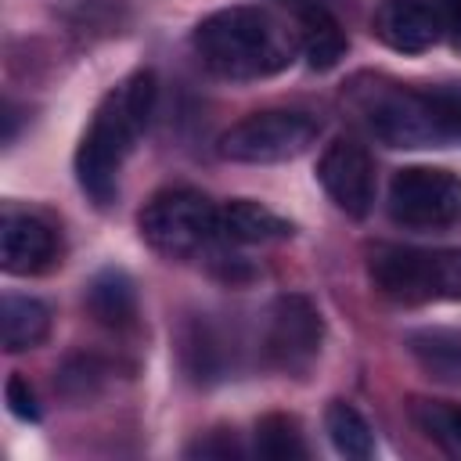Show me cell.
Instances as JSON below:
<instances>
[{
  "label": "cell",
  "mask_w": 461,
  "mask_h": 461,
  "mask_svg": "<svg viewBox=\"0 0 461 461\" xmlns=\"http://www.w3.org/2000/svg\"><path fill=\"white\" fill-rule=\"evenodd\" d=\"M4 396H7V407H11L14 418L40 421V400H36V393H32V385H29L25 375H11L7 385H4Z\"/></svg>",
  "instance_id": "obj_24"
},
{
  "label": "cell",
  "mask_w": 461,
  "mask_h": 461,
  "mask_svg": "<svg viewBox=\"0 0 461 461\" xmlns=\"http://www.w3.org/2000/svg\"><path fill=\"white\" fill-rule=\"evenodd\" d=\"M137 137H140V126L126 112L122 90H112L97 104V112H94V119H90V126H86V133L76 148V180H79L83 194L94 205L104 209V205L115 202L119 169H122L126 155L133 151Z\"/></svg>",
  "instance_id": "obj_4"
},
{
  "label": "cell",
  "mask_w": 461,
  "mask_h": 461,
  "mask_svg": "<svg viewBox=\"0 0 461 461\" xmlns=\"http://www.w3.org/2000/svg\"><path fill=\"white\" fill-rule=\"evenodd\" d=\"M321 342H324V321H321V310L313 306V299H306L299 292L277 295L270 306L267 339H263L267 360L277 371L303 378L317 364Z\"/></svg>",
  "instance_id": "obj_8"
},
{
  "label": "cell",
  "mask_w": 461,
  "mask_h": 461,
  "mask_svg": "<svg viewBox=\"0 0 461 461\" xmlns=\"http://www.w3.org/2000/svg\"><path fill=\"white\" fill-rule=\"evenodd\" d=\"M346 32L328 4H299V50L313 72H328L346 58Z\"/></svg>",
  "instance_id": "obj_14"
},
{
  "label": "cell",
  "mask_w": 461,
  "mask_h": 461,
  "mask_svg": "<svg viewBox=\"0 0 461 461\" xmlns=\"http://www.w3.org/2000/svg\"><path fill=\"white\" fill-rule=\"evenodd\" d=\"M436 4H439V18H443V36L461 54V0H436Z\"/></svg>",
  "instance_id": "obj_26"
},
{
  "label": "cell",
  "mask_w": 461,
  "mask_h": 461,
  "mask_svg": "<svg viewBox=\"0 0 461 461\" xmlns=\"http://www.w3.org/2000/svg\"><path fill=\"white\" fill-rule=\"evenodd\" d=\"M191 457H241V447L234 443V436L223 432H209L205 439H198L194 447H187Z\"/></svg>",
  "instance_id": "obj_25"
},
{
  "label": "cell",
  "mask_w": 461,
  "mask_h": 461,
  "mask_svg": "<svg viewBox=\"0 0 461 461\" xmlns=\"http://www.w3.org/2000/svg\"><path fill=\"white\" fill-rule=\"evenodd\" d=\"M252 450L263 461H303V457H310L303 429H299V421L292 414H263L256 421Z\"/></svg>",
  "instance_id": "obj_18"
},
{
  "label": "cell",
  "mask_w": 461,
  "mask_h": 461,
  "mask_svg": "<svg viewBox=\"0 0 461 461\" xmlns=\"http://www.w3.org/2000/svg\"><path fill=\"white\" fill-rule=\"evenodd\" d=\"M0 321H4V349L7 353L36 349L50 335V306L32 295H4Z\"/></svg>",
  "instance_id": "obj_16"
},
{
  "label": "cell",
  "mask_w": 461,
  "mask_h": 461,
  "mask_svg": "<svg viewBox=\"0 0 461 461\" xmlns=\"http://www.w3.org/2000/svg\"><path fill=\"white\" fill-rule=\"evenodd\" d=\"M375 288L396 303L461 299V249L375 245L367 256Z\"/></svg>",
  "instance_id": "obj_2"
},
{
  "label": "cell",
  "mask_w": 461,
  "mask_h": 461,
  "mask_svg": "<svg viewBox=\"0 0 461 461\" xmlns=\"http://www.w3.org/2000/svg\"><path fill=\"white\" fill-rule=\"evenodd\" d=\"M411 421L421 429L425 439H432L439 450L461 457V403L447 400H414Z\"/></svg>",
  "instance_id": "obj_19"
},
{
  "label": "cell",
  "mask_w": 461,
  "mask_h": 461,
  "mask_svg": "<svg viewBox=\"0 0 461 461\" xmlns=\"http://www.w3.org/2000/svg\"><path fill=\"white\" fill-rule=\"evenodd\" d=\"M349 101L360 112L364 126L389 148H439L447 144L436 112L425 90H407L382 79H357Z\"/></svg>",
  "instance_id": "obj_3"
},
{
  "label": "cell",
  "mask_w": 461,
  "mask_h": 461,
  "mask_svg": "<svg viewBox=\"0 0 461 461\" xmlns=\"http://www.w3.org/2000/svg\"><path fill=\"white\" fill-rule=\"evenodd\" d=\"M317 180L328 198L353 220H364L375 205V162L357 140H331L317 162Z\"/></svg>",
  "instance_id": "obj_9"
},
{
  "label": "cell",
  "mask_w": 461,
  "mask_h": 461,
  "mask_svg": "<svg viewBox=\"0 0 461 461\" xmlns=\"http://www.w3.org/2000/svg\"><path fill=\"white\" fill-rule=\"evenodd\" d=\"M220 238L234 245H270L292 238V223L252 198H230L220 205Z\"/></svg>",
  "instance_id": "obj_13"
},
{
  "label": "cell",
  "mask_w": 461,
  "mask_h": 461,
  "mask_svg": "<svg viewBox=\"0 0 461 461\" xmlns=\"http://www.w3.org/2000/svg\"><path fill=\"white\" fill-rule=\"evenodd\" d=\"M429 104L436 112V122L447 140H461V83H443L429 86Z\"/></svg>",
  "instance_id": "obj_23"
},
{
  "label": "cell",
  "mask_w": 461,
  "mask_h": 461,
  "mask_svg": "<svg viewBox=\"0 0 461 461\" xmlns=\"http://www.w3.org/2000/svg\"><path fill=\"white\" fill-rule=\"evenodd\" d=\"M191 43L212 76L234 83L277 76L295 61L299 50V36L256 4H234L205 14L194 25Z\"/></svg>",
  "instance_id": "obj_1"
},
{
  "label": "cell",
  "mask_w": 461,
  "mask_h": 461,
  "mask_svg": "<svg viewBox=\"0 0 461 461\" xmlns=\"http://www.w3.org/2000/svg\"><path fill=\"white\" fill-rule=\"evenodd\" d=\"M86 310L101 328L126 331L137 324V288L133 277L119 267H104L86 285Z\"/></svg>",
  "instance_id": "obj_12"
},
{
  "label": "cell",
  "mask_w": 461,
  "mask_h": 461,
  "mask_svg": "<svg viewBox=\"0 0 461 461\" xmlns=\"http://www.w3.org/2000/svg\"><path fill=\"white\" fill-rule=\"evenodd\" d=\"M324 432H328L331 447L342 457L367 461L375 454V432H371L367 418L353 403H346V400H331L328 403V411H324Z\"/></svg>",
  "instance_id": "obj_17"
},
{
  "label": "cell",
  "mask_w": 461,
  "mask_h": 461,
  "mask_svg": "<svg viewBox=\"0 0 461 461\" xmlns=\"http://www.w3.org/2000/svg\"><path fill=\"white\" fill-rule=\"evenodd\" d=\"M104 375H108V367H104L97 357L76 353V357H68V360L58 367V382H54V385H58V393H61L65 400L86 403V400H94V396L101 393Z\"/></svg>",
  "instance_id": "obj_20"
},
{
  "label": "cell",
  "mask_w": 461,
  "mask_h": 461,
  "mask_svg": "<svg viewBox=\"0 0 461 461\" xmlns=\"http://www.w3.org/2000/svg\"><path fill=\"white\" fill-rule=\"evenodd\" d=\"M389 216L407 230L461 227V176L436 166H403L389 180Z\"/></svg>",
  "instance_id": "obj_7"
},
{
  "label": "cell",
  "mask_w": 461,
  "mask_h": 461,
  "mask_svg": "<svg viewBox=\"0 0 461 461\" xmlns=\"http://www.w3.org/2000/svg\"><path fill=\"white\" fill-rule=\"evenodd\" d=\"M137 227L158 256L191 259L220 238V205L194 187H166L144 202Z\"/></svg>",
  "instance_id": "obj_5"
},
{
  "label": "cell",
  "mask_w": 461,
  "mask_h": 461,
  "mask_svg": "<svg viewBox=\"0 0 461 461\" xmlns=\"http://www.w3.org/2000/svg\"><path fill=\"white\" fill-rule=\"evenodd\" d=\"M184 360H187V371L194 378H205V382L220 378V371H223V346H220V339L212 335L209 324L194 321L187 328V335H184Z\"/></svg>",
  "instance_id": "obj_21"
},
{
  "label": "cell",
  "mask_w": 461,
  "mask_h": 461,
  "mask_svg": "<svg viewBox=\"0 0 461 461\" xmlns=\"http://www.w3.org/2000/svg\"><path fill=\"white\" fill-rule=\"evenodd\" d=\"M321 137V119L303 108H263L245 119H238L230 130L220 133L216 151L227 162H249V166H270L288 162L310 151Z\"/></svg>",
  "instance_id": "obj_6"
},
{
  "label": "cell",
  "mask_w": 461,
  "mask_h": 461,
  "mask_svg": "<svg viewBox=\"0 0 461 461\" xmlns=\"http://www.w3.org/2000/svg\"><path fill=\"white\" fill-rule=\"evenodd\" d=\"M407 353L429 378L461 385V328H418L407 335Z\"/></svg>",
  "instance_id": "obj_15"
},
{
  "label": "cell",
  "mask_w": 461,
  "mask_h": 461,
  "mask_svg": "<svg viewBox=\"0 0 461 461\" xmlns=\"http://www.w3.org/2000/svg\"><path fill=\"white\" fill-rule=\"evenodd\" d=\"M119 90H122L126 112H130L133 122L144 130L148 119H151V112H155V94H158V86H155V72H151V68H140V72H133Z\"/></svg>",
  "instance_id": "obj_22"
},
{
  "label": "cell",
  "mask_w": 461,
  "mask_h": 461,
  "mask_svg": "<svg viewBox=\"0 0 461 461\" xmlns=\"http://www.w3.org/2000/svg\"><path fill=\"white\" fill-rule=\"evenodd\" d=\"M58 263V230L32 212H4L0 220V270L14 277L43 274Z\"/></svg>",
  "instance_id": "obj_11"
},
{
  "label": "cell",
  "mask_w": 461,
  "mask_h": 461,
  "mask_svg": "<svg viewBox=\"0 0 461 461\" xmlns=\"http://www.w3.org/2000/svg\"><path fill=\"white\" fill-rule=\"evenodd\" d=\"M375 36L396 54H421L443 40L436 0H378L371 18Z\"/></svg>",
  "instance_id": "obj_10"
}]
</instances>
